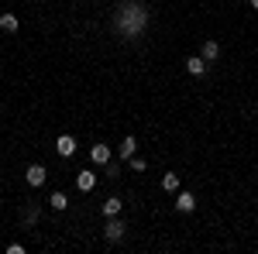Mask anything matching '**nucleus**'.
Instances as JSON below:
<instances>
[{"instance_id":"1","label":"nucleus","mask_w":258,"mask_h":254,"mask_svg":"<svg viewBox=\"0 0 258 254\" xmlns=\"http://www.w3.org/2000/svg\"><path fill=\"white\" fill-rule=\"evenodd\" d=\"M110 24H114V31L124 35V38H141L145 28H148V7L141 0H120Z\"/></svg>"},{"instance_id":"16","label":"nucleus","mask_w":258,"mask_h":254,"mask_svg":"<svg viewBox=\"0 0 258 254\" xmlns=\"http://www.w3.org/2000/svg\"><path fill=\"white\" fill-rule=\"evenodd\" d=\"M131 168L135 172H145V158H131Z\"/></svg>"},{"instance_id":"12","label":"nucleus","mask_w":258,"mask_h":254,"mask_svg":"<svg viewBox=\"0 0 258 254\" xmlns=\"http://www.w3.org/2000/svg\"><path fill=\"white\" fill-rule=\"evenodd\" d=\"M120 206H124V203H120L117 196H110V199L103 203V213H107V216H117V213H120Z\"/></svg>"},{"instance_id":"6","label":"nucleus","mask_w":258,"mask_h":254,"mask_svg":"<svg viewBox=\"0 0 258 254\" xmlns=\"http://www.w3.org/2000/svg\"><path fill=\"white\" fill-rule=\"evenodd\" d=\"M76 186H80L83 193H90V189L97 186V176H93V168H83L80 176H76Z\"/></svg>"},{"instance_id":"17","label":"nucleus","mask_w":258,"mask_h":254,"mask_svg":"<svg viewBox=\"0 0 258 254\" xmlns=\"http://www.w3.org/2000/svg\"><path fill=\"white\" fill-rule=\"evenodd\" d=\"M251 7H255V11H258V0H251Z\"/></svg>"},{"instance_id":"2","label":"nucleus","mask_w":258,"mask_h":254,"mask_svg":"<svg viewBox=\"0 0 258 254\" xmlns=\"http://www.w3.org/2000/svg\"><path fill=\"white\" fill-rule=\"evenodd\" d=\"M24 179H28V186H45L48 172H45V165H31V168L24 172Z\"/></svg>"},{"instance_id":"5","label":"nucleus","mask_w":258,"mask_h":254,"mask_svg":"<svg viewBox=\"0 0 258 254\" xmlns=\"http://www.w3.org/2000/svg\"><path fill=\"white\" fill-rule=\"evenodd\" d=\"M176 210H179V213H193V210H197V196H193V193H179Z\"/></svg>"},{"instance_id":"10","label":"nucleus","mask_w":258,"mask_h":254,"mask_svg":"<svg viewBox=\"0 0 258 254\" xmlns=\"http://www.w3.org/2000/svg\"><path fill=\"white\" fill-rule=\"evenodd\" d=\"M135 148H138V141H135V137H124V144H120L117 151H120L124 161H131V158H135Z\"/></svg>"},{"instance_id":"3","label":"nucleus","mask_w":258,"mask_h":254,"mask_svg":"<svg viewBox=\"0 0 258 254\" xmlns=\"http://www.w3.org/2000/svg\"><path fill=\"white\" fill-rule=\"evenodd\" d=\"M55 151H59L62 158H73V155H76V141H73L69 134H62L59 141H55Z\"/></svg>"},{"instance_id":"14","label":"nucleus","mask_w":258,"mask_h":254,"mask_svg":"<svg viewBox=\"0 0 258 254\" xmlns=\"http://www.w3.org/2000/svg\"><path fill=\"white\" fill-rule=\"evenodd\" d=\"M48 203H52L55 210H66V206H69V196H66V193H52V199H48Z\"/></svg>"},{"instance_id":"8","label":"nucleus","mask_w":258,"mask_h":254,"mask_svg":"<svg viewBox=\"0 0 258 254\" xmlns=\"http://www.w3.org/2000/svg\"><path fill=\"white\" fill-rule=\"evenodd\" d=\"M186 69H189V76H203L207 72V59L203 55H193V59L186 62Z\"/></svg>"},{"instance_id":"9","label":"nucleus","mask_w":258,"mask_h":254,"mask_svg":"<svg viewBox=\"0 0 258 254\" xmlns=\"http://www.w3.org/2000/svg\"><path fill=\"white\" fill-rule=\"evenodd\" d=\"M200 55H203L207 62H214V59L220 55V45H217L214 38H207V41H203V52H200Z\"/></svg>"},{"instance_id":"13","label":"nucleus","mask_w":258,"mask_h":254,"mask_svg":"<svg viewBox=\"0 0 258 254\" xmlns=\"http://www.w3.org/2000/svg\"><path fill=\"white\" fill-rule=\"evenodd\" d=\"M162 189H165V193H176V189H179V176H176V172L162 176Z\"/></svg>"},{"instance_id":"4","label":"nucleus","mask_w":258,"mask_h":254,"mask_svg":"<svg viewBox=\"0 0 258 254\" xmlns=\"http://www.w3.org/2000/svg\"><path fill=\"white\" fill-rule=\"evenodd\" d=\"M103 237H107L110 244H117L120 237H124V223H120V220H110V223L103 227Z\"/></svg>"},{"instance_id":"7","label":"nucleus","mask_w":258,"mask_h":254,"mask_svg":"<svg viewBox=\"0 0 258 254\" xmlns=\"http://www.w3.org/2000/svg\"><path fill=\"white\" fill-rule=\"evenodd\" d=\"M90 158H93V165H107L110 161V148L107 144H93L90 148Z\"/></svg>"},{"instance_id":"11","label":"nucleus","mask_w":258,"mask_h":254,"mask_svg":"<svg viewBox=\"0 0 258 254\" xmlns=\"http://www.w3.org/2000/svg\"><path fill=\"white\" fill-rule=\"evenodd\" d=\"M0 28H4L7 35H14V31H18V18H14V14H0Z\"/></svg>"},{"instance_id":"15","label":"nucleus","mask_w":258,"mask_h":254,"mask_svg":"<svg viewBox=\"0 0 258 254\" xmlns=\"http://www.w3.org/2000/svg\"><path fill=\"white\" fill-rule=\"evenodd\" d=\"M38 206H24V213H21V220H24V223H35V220H38Z\"/></svg>"}]
</instances>
